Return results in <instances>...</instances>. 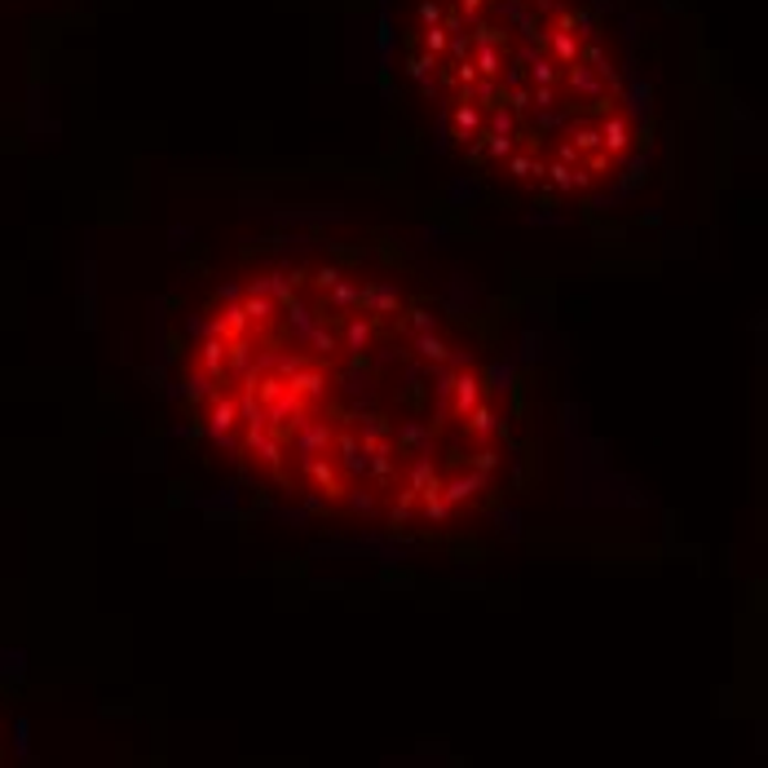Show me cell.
<instances>
[{
    "mask_svg": "<svg viewBox=\"0 0 768 768\" xmlns=\"http://www.w3.org/2000/svg\"><path fill=\"white\" fill-rule=\"evenodd\" d=\"M204 433L319 512L428 530L499 486L508 437L490 372L406 288L323 261L226 283L190 341Z\"/></svg>",
    "mask_w": 768,
    "mask_h": 768,
    "instance_id": "1",
    "label": "cell"
},
{
    "mask_svg": "<svg viewBox=\"0 0 768 768\" xmlns=\"http://www.w3.org/2000/svg\"><path fill=\"white\" fill-rule=\"evenodd\" d=\"M411 71L450 146L539 199H601L645 146V93L588 0H419Z\"/></svg>",
    "mask_w": 768,
    "mask_h": 768,
    "instance_id": "2",
    "label": "cell"
}]
</instances>
